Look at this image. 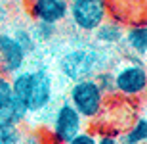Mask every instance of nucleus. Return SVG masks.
<instances>
[{
	"label": "nucleus",
	"instance_id": "2eb2a0df",
	"mask_svg": "<svg viewBox=\"0 0 147 144\" xmlns=\"http://www.w3.org/2000/svg\"><path fill=\"white\" fill-rule=\"evenodd\" d=\"M23 136V131L19 125H10V123L0 121V144H19Z\"/></svg>",
	"mask_w": 147,
	"mask_h": 144
},
{
	"label": "nucleus",
	"instance_id": "a211bd4d",
	"mask_svg": "<svg viewBox=\"0 0 147 144\" xmlns=\"http://www.w3.org/2000/svg\"><path fill=\"white\" fill-rule=\"evenodd\" d=\"M19 144H46V139H40L38 134H23Z\"/></svg>",
	"mask_w": 147,
	"mask_h": 144
},
{
	"label": "nucleus",
	"instance_id": "0eeeda50",
	"mask_svg": "<svg viewBox=\"0 0 147 144\" xmlns=\"http://www.w3.org/2000/svg\"><path fill=\"white\" fill-rule=\"evenodd\" d=\"M27 52L13 39L11 33H0V73L13 75L21 71L27 63Z\"/></svg>",
	"mask_w": 147,
	"mask_h": 144
},
{
	"label": "nucleus",
	"instance_id": "6ab92c4d",
	"mask_svg": "<svg viewBox=\"0 0 147 144\" xmlns=\"http://www.w3.org/2000/svg\"><path fill=\"white\" fill-rule=\"evenodd\" d=\"M96 144H119V142H117V134L103 133V134H99V136H98Z\"/></svg>",
	"mask_w": 147,
	"mask_h": 144
},
{
	"label": "nucleus",
	"instance_id": "f257e3e1",
	"mask_svg": "<svg viewBox=\"0 0 147 144\" xmlns=\"http://www.w3.org/2000/svg\"><path fill=\"white\" fill-rule=\"evenodd\" d=\"M11 90L29 113L44 111L54 100V79L46 69H21L11 75Z\"/></svg>",
	"mask_w": 147,
	"mask_h": 144
},
{
	"label": "nucleus",
	"instance_id": "ddd939ff",
	"mask_svg": "<svg viewBox=\"0 0 147 144\" xmlns=\"http://www.w3.org/2000/svg\"><path fill=\"white\" fill-rule=\"evenodd\" d=\"M29 29H31V33H33L36 42H48V40H52L55 37V33H57V25L46 23V21H34L33 27H29Z\"/></svg>",
	"mask_w": 147,
	"mask_h": 144
},
{
	"label": "nucleus",
	"instance_id": "f8f14e48",
	"mask_svg": "<svg viewBox=\"0 0 147 144\" xmlns=\"http://www.w3.org/2000/svg\"><path fill=\"white\" fill-rule=\"evenodd\" d=\"M27 115H29V111L25 110V106L16 96L4 108H0V121L2 123H10V125H19L21 127L25 123V119H27Z\"/></svg>",
	"mask_w": 147,
	"mask_h": 144
},
{
	"label": "nucleus",
	"instance_id": "1a4fd4ad",
	"mask_svg": "<svg viewBox=\"0 0 147 144\" xmlns=\"http://www.w3.org/2000/svg\"><path fill=\"white\" fill-rule=\"evenodd\" d=\"M122 42L136 58H145L147 54V25L145 21H134L132 25L124 27Z\"/></svg>",
	"mask_w": 147,
	"mask_h": 144
},
{
	"label": "nucleus",
	"instance_id": "f3484780",
	"mask_svg": "<svg viewBox=\"0 0 147 144\" xmlns=\"http://www.w3.org/2000/svg\"><path fill=\"white\" fill-rule=\"evenodd\" d=\"M96 140H98V136L94 133H88V131H80L78 134H75L69 142L65 144H96Z\"/></svg>",
	"mask_w": 147,
	"mask_h": 144
},
{
	"label": "nucleus",
	"instance_id": "dca6fc26",
	"mask_svg": "<svg viewBox=\"0 0 147 144\" xmlns=\"http://www.w3.org/2000/svg\"><path fill=\"white\" fill-rule=\"evenodd\" d=\"M13 98V90H11V79L10 75L0 73V108H4L10 100Z\"/></svg>",
	"mask_w": 147,
	"mask_h": 144
},
{
	"label": "nucleus",
	"instance_id": "7ed1b4c3",
	"mask_svg": "<svg viewBox=\"0 0 147 144\" xmlns=\"http://www.w3.org/2000/svg\"><path fill=\"white\" fill-rule=\"evenodd\" d=\"M105 98L94 77L75 81L69 89V104L84 119H98L105 110Z\"/></svg>",
	"mask_w": 147,
	"mask_h": 144
},
{
	"label": "nucleus",
	"instance_id": "9d476101",
	"mask_svg": "<svg viewBox=\"0 0 147 144\" xmlns=\"http://www.w3.org/2000/svg\"><path fill=\"white\" fill-rule=\"evenodd\" d=\"M94 37L99 44L117 46L122 42V37H124V23L119 21V19H105L94 31Z\"/></svg>",
	"mask_w": 147,
	"mask_h": 144
},
{
	"label": "nucleus",
	"instance_id": "4468645a",
	"mask_svg": "<svg viewBox=\"0 0 147 144\" xmlns=\"http://www.w3.org/2000/svg\"><path fill=\"white\" fill-rule=\"evenodd\" d=\"M13 39L21 44V48L27 52V56H31L36 50V46H38V42L34 40V37H33V33H31V29L29 27H16V31H13Z\"/></svg>",
	"mask_w": 147,
	"mask_h": 144
},
{
	"label": "nucleus",
	"instance_id": "39448f33",
	"mask_svg": "<svg viewBox=\"0 0 147 144\" xmlns=\"http://www.w3.org/2000/svg\"><path fill=\"white\" fill-rule=\"evenodd\" d=\"M115 94L122 98H142L147 89V69L142 60L120 66L113 73Z\"/></svg>",
	"mask_w": 147,
	"mask_h": 144
},
{
	"label": "nucleus",
	"instance_id": "aec40b11",
	"mask_svg": "<svg viewBox=\"0 0 147 144\" xmlns=\"http://www.w3.org/2000/svg\"><path fill=\"white\" fill-rule=\"evenodd\" d=\"M46 144H61V142H57L54 136H50V139H46Z\"/></svg>",
	"mask_w": 147,
	"mask_h": 144
},
{
	"label": "nucleus",
	"instance_id": "20e7f679",
	"mask_svg": "<svg viewBox=\"0 0 147 144\" xmlns=\"http://www.w3.org/2000/svg\"><path fill=\"white\" fill-rule=\"evenodd\" d=\"M109 16L107 0H69L67 17L71 19L75 29L82 33H94L99 23H103Z\"/></svg>",
	"mask_w": 147,
	"mask_h": 144
},
{
	"label": "nucleus",
	"instance_id": "412c9836",
	"mask_svg": "<svg viewBox=\"0 0 147 144\" xmlns=\"http://www.w3.org/2000/svg\"><path fill=\"white\" fill-rule=\"evenodd\" d=\"M25 2H27V0H25Z\"/></svg>",
	"mask_w": 147,
	"mask_h": 144
},
{
	"label": "nucleus",
	"instance_id": "6e6552de",
	"mask_svg": "<svg viewBox=\"0 0 147 144\" xmlns=\"http://www.w3.org/2000/svg\"><path fill=\"white\" fill-rule=\"evenodd\" d=\"M27 8L34 21L59 25L67 19L69 0H27Z\"/></svg>",
	"mask_w": 147,
	"mask_h": 144
},
{
	"label": "nucleus",
	"instance_id": "f03ea898",
	"mask_svg": "<svg viewBox=\"0 0 147 144\" xmlns=\"http://www.w3.org/2000/svg\"><path fill=\"white\" fill-rule=\"evenodd\" d=\"M107 69V56L101 48L96 46H76L61 56L59 60V71L69 81H82V79L94 77L98 71Z\"/></svg>",
	"mask_w": 147,
	"mask_h": 144
},
{
	"label": "nucleus",
	"instance_id": "9b49d317",
	"mask_svg": "<svg viewBox=\"0 0 147 144\" xmlns=\"http://www.w3.org/2000/svg\"><path fill=\"white\" fill-rule=\"evenodd\" d=\"M119 144H145L147 142V119L145 115H138L130 127L124 129V133L117 134Z\"/></svg>",
	"mask_w": 147,
	"mask_h": 144
},
{
	"label": "nucleus",
	"instance_id": "423d86ee",
	"mask_svg": "<svg viewBox=\"0 0 147 144\" xmlns=\"http://www.w3.org/2000/svg\"><path fill=\"white\" fill-rule=\"evenodd\" d=\"M80 131H84V117L69 102L59 104V108L54 113V119H52V136L57 142L65 144Z\"/></svg>",
	"mask_w": 147,
	"mask_h": 144
}]
</instances>
